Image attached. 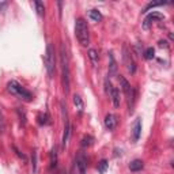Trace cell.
I'll list each match as a JSON object with an SVG mask.
<instances>
[{
  "label": "cell",
  "mask_w": 174,
  "mask_h": 174,
  "mask_svg": "<svg viewBox=\"0 0 174 174\" xmlns=\"http://www.w3.org/2000/svg\"><path fill=\"white\" fill-rule=\"evenodd\" d=\"M60 63H61V78H63V87L64 91L70 93V84H71V79H70V66H68V54L66 50L64 44L60 45Z\"/></svg>",
  "instance_id": "1"
},
{
  "label": "cell",
  "mask_w": 174,
  "mask_h": 174,
  "mask_svg": "<svg viewBox=\"0 0 174 174\" xmlns=\"http://www.w3.org/2000/svg\"><path fill=\"white\" fill-rule=\"evenodd\" d=\"M7 91L11 95H15L16 98L25 101V102H32L33 101V94L29 90H26L19 82L16 80H10L7 83Z\"/></svg>",
  "instance_id": "2"
},
{
  "label": "cell",
  "mask_w": 174,
  "mask_h": 174,
  "mask_svg": "<svg viewBox=\"0 0 174 174\" xmlns=\"http://www.w3.org/2000/svg\"><path fill=\"white\" fill-rule=\"evenodd\" d=\"M75 34L82 46H87L90 44V33H88L87 22L83 18H78L75 22Z\"/></svg>",
  "instance_id": "3"
},
{
  "label": "cell",
  "mask_w": 174,
  "mask_h": 174,
  "mask_svg": "<svg viewBox=\"0 0 174 174\" xmlns=\"http://www.w3.org/2000/svg\"><path fill=\"white\" fill-rule=\"evenodd\" d=\"M44 64H45L46 72L49 75V78H52L54 74V67H56V57H54L53 45L50 42L46 45V52L44 54Z\"/></svg>",
  "instance_id": "4"
},
{
  "label": "cell",
  "mask_w": 174,
  "mask_h": 174,
  "mask_svg": "<svg viewBox=\"0 0 174 174\" xmlns=\"http://www.w3.org/2000/svg\"><path fill=\"white\" fill-rule=\"evenodd\" d=\"M61 113H63V118H64V134H63V140H61V146L63 148H66L68 140H70V136H71V122L68 120V112L67 108L64 106V102H61Z\"/></svg>",
  "instance_id": "5"
},
{
  "label": "cell",
  "mask_w": 174,
  "mask_h": 174,
  "mask_svg": "<svg viewBox=\"0 0 174 174\" xmlns=\"http://www.w3.org/2000/svg\"><path fill=\"white\" fill-rule=\"evenodd\" d=\"M122 60H124V64H125V67H127L128 72L134 75L136 72V63H135L134 57H132V53L128 50L127 45L122 46Z\"/></svg>",
  "instance_id": "6"
},
{
  "label": "cell",
  "mask_w": 174,
  "mask_h": 174,
  "mask_svg": "<svg viewBox=\"0 0 174 174\" xmlns=\"http://www.w3.org/2000/svg\"><path fill=\"white\" fill-rule=\"evenodd\" d=\"M163 19H165V15H163V14L158 12V11H152L151 14H148V15L146 16L144 20H143V29L148 30L150 26L154 22H156V20H163Z\"/></svg>",
  "instance_id": "7"
},
{
  "label": "cell",
  "mask_w": 174,
  "mask_h": 174,
  "mask_svg": "<svg viewBox=\"0 0 174 174\" xmlns=\"http://www.w3.org/2000/svg\"><path fill=\"white\" fill-rule=\"evenodd\" d=\"M76 168H78V172L79 174H86L87 172V159L86 156H84L83 152H79L76 156Z\"/></svg>",
  "instance_id": "8"
},
{
  "label": "cell",
  "mask_w": 174,
  "mask_h": 174,
  "mask_svg": "<svg viewBox=\"0 0 174 174\" xmlns=\"http://www.w3.org/2000/svg\"><path fill=\"white\" fill-rule=\"evenodd\" d=\"M105 127L109 131H114L116 127H117V117L112 113L106 114V117H105Z\"/></svg>",
  "instance_id": "9"
},
{
  "label": "cell",
  "mask_w": 174,
  "mask_h": 174,
  "mask_svg": "<svg viewBox=\"0 0 174 174\" xmlns=\"http://www.w3.org/2000/svg\"><path fill=\"white\" fill-rule=\"evenodd\" d=\"M109 95H110V98H112L113 106H114L116 109H118V108H120V90H118L117 87H113V86H112Z\"/></svg>",
  "instance_id": "10"
},
{
  "label": "cell",
  "mask_w": 174,
  "mask_h": 174,
  "mask_svg": "<svg viewBox=\"0 0 174 174\" xmlns=\"http://www.w3.org/2000/svg\"><path fill=\"white\" fill-rule=\"evenodd\" d=\"M140 134H142V120L138 118L134 124V128H132V139L134 142H138L139 138H140Z\"/></svg>",
  "instance_id": "11"
},
{
  "label": "cell",
  "mask_w": 174,
  "mask_h": 174,
  "mask_svg": "<svg viewBox=\"0 0 174 174\" xmlns=\"http://www.w3.org/2000/svg\"><path fill=\"white\" fill-rule=\"evenodd\" d=\"M117 63L114 60L113 53H109V76H116L117 75Z\"/></svg>",
  "instance_id": "12"
},
{
  "label": "cell",
  "mask_w": 174,
  "mask_h": 174,
  "mask_svg": "<svg viewBox=\"0 0 174 174\" xmlns=\"http://www.w3.org/2000/svg\"><path fill=\"white\" fill-rule=\"evenodd\" d=\"M118 80H120V84H121V90L124 91V94L128 97V95L131 94V91L134 90V87H132L131 84H129V82H128L127 79H125L124 76H121V75L118 76Z\"/></svg>",
  "instance_id": "13"
},
{
  "label": "cell",
  "mask_w": 174,
  "mask_h": 174,
  "mask_svg": "<svg viewBox=\"0 0 174 174\" xmlns=\"http://www.w3.org/2000/svg\"><path fill=\"white\" fill-rule=\"evenodd\" d=\"M143 168H144V163H143V161H140V159H135V161H132L129 163V170L134 173L140 172V170H143Z\"/></svg>",
  "instance_id": "14"
},
{
  "label": "cell",
  "mask_w": 174,
  "mask_h": 174,
  "mask_svg": "<svg viewBox=\"0 0 174 174\" xmlns=\"http://www.w3.org/2000/svg\"><path fill=\"white\" fill-rule=\"evenodd\" d=\"M74 105H75V108L78 109V112L79 113H82L83 112V109H84V104H83V100H82V97L80 95H78V94H74Z\"/></svg>",
  "instance_id": "15"
},
{
  "label": "cell",
  "mask_w": 174,
  "mask_h": 174,
  "mask_svg": "<svg viewBox=\"0 0 174 174\" xmlns=\"http://www.w3.org/2000/svg\"><path fill=\"white\" fill-rule=\"evenodd\" d=\"M87 56H88V59H90L91 64H93V67H97L98 66V52L97 50L95 49H88Z\"/></svg>",
  "instance_id": "16"
},
{
  "label": "cell",
  "mask_w": 174,
  "mask_h": 174,
  "mask_svg": "<svg viewBox=\"0 0 174 174\" xmlns=\"http://www.w3.org/2000/svg\"><path fill=\"white\" fill-rule=\"evenodd\" d=\"M88 16H90V19L93 20V22H100L102 19V14L98 11V10H90V11H88Z\"/></svg>",
  "instance_id": "17"
},
{
  "label": "cell",
  "mask_w": 174,
  "mask_h": 174,
  "mask_svg": "<svg viewBox=\"0 0 174 174\" xmlns=\"http://www.w3.org/2000/svg\"><path fill=\"white\" fill-rule=\"evenodd\" d=\"M34 6H36L37 14H38L40 16H44V14H45V6H44V3L40 2V0H36V2H34Z\"/></svg>",
  "instance_id": "18"
},
{
  "label": "cell",
  "mask_w": 174,
  "mask_h": 174,
  "mask_svg": "<svg viewBox=\"0 0 174 174\" xmlns=\"http://www.w3.org/2000/svg\"><path fill=\"white\" fill-rule=\"evenodd\" d=\"M93 142H94V138L93 136H84L83 139H82V147H90L91 144H93Z\"/></svg>",
  "instance_id": "19"
},
{
  "label": "cell",
  "mask_w": 174,
  "mask_h": 174,
  "mask_svg": "<svg viewBox=\"0 0 174 174\" xmlns=\"http://www.w3.org/2000/svg\"><path fill=\"white\" fill-rule=\"evenodd\" d=\"M57 165V151L56 148H52V151H50V168H54V166Z\"/></svg>",
  "instance_id": "20"
},
{
  "label": "cell",
  "mask_w": 174,
  "mask_h": 174,
  "mask_svg": "<svg viewBox=\"0 0 174 174\" xmlns=\"http://www.w3.org/2000/svg\"><path fill=\"white\" fill-rule=\"evenodd\" d=\"M154 54H155L154 48H147L144 50V53H143V56H144L146 60H151V59H154Z\"/></svg>",
  "instance_id": "21"
},
{
  "label": "cell",
  "mask_w": 174,
  "mask_h": 174,
  "mask_svg": "<svg viewBox=\"0 0 174 174\" xmlns=\"http://www.w3.org/2000/svg\"><path fill=\"white\" fill-rule=\"evenodd\" d=\"M108 166H109V163H108L106 159H102V161L98 163V172H100V174H104L105 172H106Z\"/></svg>",
  "instance_id": "22"
},
{
  "label": "cell",
  "mask_w": 174,
  "mask_h": 174,
  "mask_svg": "<svg viewBox=\"0 0 174 174\" xmlns=\"http://www.w3.org/2000/svg\"><path fill=\"white\" fill-rule=\"evenodd\" d=\"M49 116H48V113H44V114H40L38 116V122L41 125H46V124H49Z\"/></svg>",
  "instance_id": "23"
},
{
  "label": "cell",
  "mask_w": 174,
  "mask_h": 174,
  "mask_svg": "<svg viewBox=\"0 0 174 174\" xmlns=\"http://www.w3.org/2000/svg\"><path fill=\"white\" fill-rule=\"evenodd\" d=\"M165 4H168V3H163V2H159V3H150V4H147L144 7V10H143L142 12H147L148 10H151V8H154V7H159V6H165Z\"/></svg>",
  "instance_id": "24"
},
{
  "label": "cell",
  "mask_w": 174,
  "mask_h": 174,
  "mask_svg": "<svg viewBox=\"0 0 174 174\" xmlns=\"http://www.w3.org/2000/svg\"><path fill=\"white\" fill-rule=\"evenodd\" d=\"M16 113H18L19 118H20V124L25 125L26 124V114H25V112L20 110V108H18V109H16Z\"/></svg>",
  "instance_id": "25"
},
{
  "label": "cell",
  "mask_w": 174,
  "mask_h": 174,
  "mask_svg": "<svg viewBox=\"0 0 174 174\" xmlns=\"http://www.w3.org/2000/svg\"><path fill=\"white\" fill-rule=\"evenodd\" d=\"M32 165H33V173H37V152L33 151L32 154Z\"/></svg>",
  "instance_id": "26"
},
{
  "label": "cell",
  "mask_w": 174,
  "mask_h": 174,
  "mask_svg": "<svg viewBox=\"0 0 174 174\" xmlns=\"http://www.w3.org/2000/svg\"><path fill=\"white\" fill-rule=\"evenodd\" d=\"M110 88H112V83H110V80H109V78H106V79H105V93L108 95L110 93Z\"/></svg>",
  "instance_id": "27"
},
{
  "label": "cell",
  "mask_w": 174,
  "mask_h": 174,
  "mask_svg": "<svg viewBox=\"0 0 174 174\" xmlns=\"http://www.w3.org/2000/svg\"><path fill=\"white\" fill-rule=\"evenodd\" d=\"M7 7H8V3H7V2H0V11H2V12L6 11Z\"/></svg>",
  "instance_id": "28"
},
{
  "label": "cell",
  "mask_w": 174,
  "mask_h": 174,
  "mask_svg": "<svg viewBox=\"0 0 174 174\" xmlns=\"http://www.w3.org/2000/svg\"><path fill=\"white\" fill-rule=\"evenodd\" d=\"M0 128H2V129H4V117H3L2 109H0Z\"/></svg>",
  "instance_id": "29"
},
{
  "label": "cell",
  "mask_w": 174,
  "mask_h": 174,
  "mask_svg": "<svg viewBox=\"0 0 174 174\" xmlns=\"http://www.w3.org/2000/svg\"><path fill=\"white\" fill-rule=\"evenodd\" d=\"M14 150H15V152H16V155H18V156H19V158H22V159H23V161H26V156H25V155H23V154H22V152H20V151H18V150H16V148H14Z\"/></svg>",
  "instance_id": "30"
},
{
  "label": "cell",
  "mask_w": 174,
  "mask_h": 174,
  "mask_svg": "<svg viewBox=\"0 0 174 174\" xmlns=\"http://www.w3.org/2000/svg\"><path fill=\"white\" fill-rule=\"evenodd\" d=\"M159 46H161V48H163V46L169 48V45H168V42H166V41H159Z\"/></svg>",
  "instance_id": "31"
},
{
  "label": "cell",
  "mask_w": 174,
  "mask_h": 174,
  "mask_svg": "<svg viewBox=\"0 0 174 174\" xmlns=\"http://www.w3.org/2000/svg\"><path fill=\"white\" fill-rule=\"evenodd\" d=\"M56 174H66V172H64L63 169H60V170H57L56 172Z\"/></svg>",
  "instance_id": "32"
}]
</instances>
